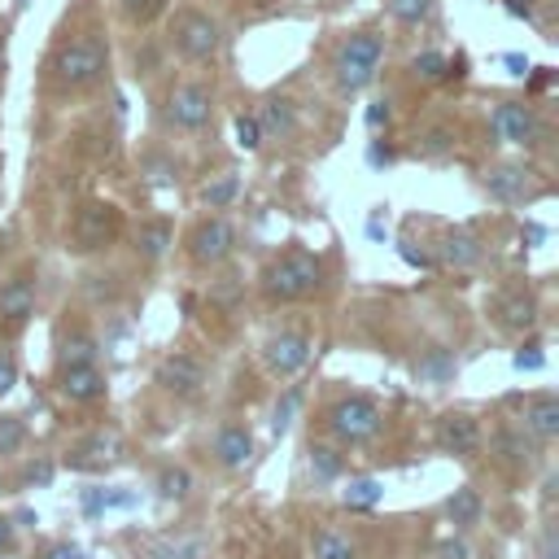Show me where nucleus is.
Masks as SVG:
<instances>
[{"label": "nucleus", "instance_id": "8fccbe9b", "mask_svg": "<svg viewBox=\"0 0 559 559\" xmlns=\"http://www.w3.org/2000/svg\"><path fill=\"white\" fill-rule=\"evenodd\" d=\"M367 236H371V240H384V210H371V218H367Z\"/></svg>", "mask_w": 559, "mask_h": 559}, {"label": "nucleus", "instance_id": "f704fd0d", "mask_svg": "<svg viewBox=\"0 0 559 559\" xmlns=\"http://www.w3.org/2000/svg\"><path fill=\"white\" fill-rule=\"evenodd\" d=\"M498 450H502L515 467H528V463H533V441H528L524 432H511V428L498 432Z\"/></svg>", "mask_w": 559, "mask_h": 559}, {"label": "nucleus", "instance_id": "603ef678", "mask_svg": "<svg viewBox=\"0 0 559 559\" xmlns=\"http://www.w3.org/2000/svg\"><path fill=\"white\" fill-rule=\"evenodd\" d=\"M542 559H555V533L546 528V537H542Z\"/></svg>", "mask_w": 559, "mask_h": 559}, {"label": "nucleus", "instance_id": "a211bd4d", "mask_svg": "<svg viewBox=\"0 0 559 559\" xmlns=\"http://www.w3.org/2000/svg\"><path fill=\"white\" fill-rule=\"evenodd\" d=\"M258 127H262V140H293L301 118H297V105L288 96H271L258 114Z\"/></svg>", "mask_w": 559, "mask_h": 559}, {"label": "nucleus", "instance_id": "79ce46f5", "mask_svg": "<svg viewBox=\"0 0 559 559\" xmlns=\"http://www.w3.org/2000/svg\"><path fill=\"white\" fill-rule=\"evenodd\" d=\"M437 559H472V546H467L463 537H445V542L437 546Z\"/></svg>", "mask_w": 559, "mask_h": 559}, {"label": "nucleus", "instance_id": "37998d69", "mask_svg": "<svg viewBox=\"0 0 559 559\" xmlns=\"http://www.w3.org/2000/svg\"><path fill=\"white\" fill-rule=\"evenodd\" d=\"M362 118H367V131H380V127H389V100H371Z\"/></svg>", "mask_w": 559, "mask_h": 559}, {"label": "nucleus", "instance_id": "c756f323", "mask_svg": "<svg viewBox=\"0 0 559 559\" xmlns=\"http://www.w3.org/2000/svg\"><path fill=\"white\" fill-rule=\"evenodd\" d=\"M415 153H419L424 162L450 157V153H454V131H450V127H428V131L415 140Z\"/></svg>", "mask_w": 559, "mask_h": 559}, {"label": "nucleus", "instance_id": "f3484780", "mask_svg": "<svg viewBox=\"0 0 559 559\" xmlns=\"http://www.w3.org/2000/svg\"><path fill=\"white\" fill-rule=\"evenodd\" d=\"M214 459H218V467H227V472L249 467V459H253V432H249L245 424H223V428L214 432Z\"/></svg>", "mask_w": 559, "mask_h": 559}, {"label": "nucleus", "instance_id": "a878e982", "mask_svg": "<svg viewBox=\"0 0 559 559\" xmlns=\"http://www.w3.org/2000/svg\"><path fill=\"white\" fill-rule=\"evenodd\" d=\"M96 354H100L96 336H92L87 328H70V332L61 336V349H57V367H83V362H96Z\"/></svg>", "mask_w": 559, "mask_h": 559}, {"label": "nucleus", "instance_id": "393cba45", "mask_svg": "<svg viewBox=\"0 0 559 559\" xmlns=\"http://www.w3.org/2000/svg\"><path fill=\"white\" fill-rule=\"evenodd\" d=\"M445 515H450L454 528H476V524L485 520V502H480V493H476L472 485H459V489L445 498Z\"/></svg>", "mask_w": 559, "mask_h": 559}, {"label": "nucleus", "instance_id": "f03ea898", "mask_svg": "<svg viewBox=\"0 0 559 559\" xmlns=\"http://www.w3.org/2000/svg\"><path fill=\"white\" fill-rule=\"evenodd\" d=\"M166 44L175 57H183L192 66H210L223 52V22L197 4L166 9Z\"/></svg>", "mask_w": 559, "mask_h": 559}, {"label": "nucleus", "instance_id": "2eb2a0df", "mask_svg": "<svg viewBox=\"0 0 559 559\" xmlns=\"http://www.w3.org/2000/svg\"><path fill=\"white\" fill-rule=\"evenodd\" d=\"M489 310H493L498 328H507V332H528V328L537 323V297L524 293V288H507V293H498Z\"/></svg>", "mask_w": 559, "mask_h": 559}, {"label": "nucleus", "instance_id": "6ab92c4d", "mask_svg": "<svg viewBox=\"0 0 559 559\" xmlns=\"http://www.w3.org/2000/svg\"><path fill=\"white\" fill-rule=\"evenodd\" d=\"M480 258H485V245H480V236H476L472 227H450V231H445V240H441V262H445V266L467 271V266H476Z\"/></svg>", "mask_w": 559, "mask_h": 559}, {"label": "nucleus", "instance_id": "7c9ffc66", "mask_svg": "<svg viewBox=\"0 0 559 559\" xmlns=\"http://www.w3.org/2000/svg\"><path fill=\"white\" fill-rule=\"evenodd\" d=\"M236 197H240V179H236L231 170L218 175V179H210V183L201 188V205H205V210H227Z\"/></svg>", "mask_w": 559, "mask_h": 559}, {"label": "nucleus", "instance_id": "c85d7f7f", "mask_svg": "<svg viewBox=\"0 0 559 559\" xmlns=\"http://www.w3.org/2000/svg\"><path fill=\"white\" fill-rule=\"evenodd\" d=\"M384 9H389V17H393L397 26L415 31V26H424V22L432 17L437 0H384Z\"/></svg>", "mask_w": 559, "mask_h": 559}, {"label": "nucleus", "instance_id": "39448f33", "mask_svg": "<svg viewBox=\"0 0 559 559\" xmlns=\"http://www.w3.org/2000/svg\"><path fill=\"white\" fill-rule=\"evenodd\" d=\"M214 118V87L205 79H175L162 96V122L170 131H205Z\"/></svg>", "mask_w": 559, "mask_h": 559}, {"label": "nucleus", "instance_id": "0eeeda50", "mask_svg": "<svg viewBox=\"0 0 559 559\" xmlns=\"http://www.w3.org/2000/svg\"><path fill=\"white\" fill-rule=\"evenodd\" d=\"M489 131L498 144L511 148H537L546 140V118L528 100H493L489 109Z\"/></svg>", "mask_w": 559, "mask_h": 559}, {"label": "nucleus", "instance_id": "58836bf2", "mask_svg": "<svg viewBox=\"0 0 559 559\" xmlns=\"http://www.w3.org/2000/svg\"><path fill=\"white\" fill-rule=\"evenodd\" d=\"M297 402H301V393L297 389H288L280 402H275V419H271V428L275 432H288V424H293V411H297Z\"/></svg>", "mask_w": 559, "mask_h": 559}, {"label": "nucleus", "instance_id": "c03bdc74", "mask_svg": "<svg viewBox=\"0 0 559 559\" xmlns=\"http://www.w3.org/2000/svg\"><path fill=\"white\" fill-rule=\"evenodd\" d=\"M13 384H17V362H13V354L0 349V397H4Z\"/></svg>", "mask_w": 559, "mask_h": 559}, {"label": "nucleus", "instance_id": "72a5a7b5", "mask_svg": "<svg viewBox=\"0 0 559 559\" xmlns=\"http://www.w3.org/2000/svg\"><path fill=\"white\" fill-rule=\"evenodd\" d=\"M157 493L162 498H175V502L188 498L192 493V472L188 467H162L157 472Z\"/></svg>", "mask_w": 559, "mask_h": 559}, {"label": "nucleus", "instance_id": "f8f14e48", "mask_svg": "<svg viewBox=\"0 0 559 559\" xmlns=\"http://www.w3.org/2000/svg\"><path fill=\"white\" fill-rule=\"evenodd\" d=\"M35 297H39V284L31 271H13L4 284H0V328L4 332H17L31 314H35Z\"/></svg>", "mask_w": 559, "mask_h": 559}, {"label": "nucleus", "instance_id": "2f4dec72", "mask_svg": "<svg viewBox=\"0 0 559 559\" xmlns=\"http://www.w3.org/2000/svg\"><path fill=\"white\" fill-rule=\"evenodd\" d=\"M341 467H345V459L332 445H310V476H314V485H332L341 476Z\"/></svg>", "mask_w": 559, "mask_h": 559}, {"label": "nucleus", "instance_id": "20e7f679", "mask_svg": "<svg viewBox=\"0 0 559 559\" xmlns=\"http://www.w3.org/2000/svg\"><path fill=\"white\" fill-rule=\"evenodd\" d=\"M323 288V262L319 253L301 249V245H288L280 258L266 262L262 271V297L266 301H301V297H314Z\"/></svg>", "mask_w": 559, "mask_h": 559}, {"label": "nucleus", "instance_id": "49530a36", "mask_svg": "<svg viewBox=\"0 0 559 559\" xmlns=\"http://www.w3.org/2000/svg\"><path fill=\"white\" fill-rule=\"evenodd\" d=\"M393 157H397V153H393L384 140H371V144H367V162H371V166H389Z\"/></svg>", "mask_w": 559, "mask_h": 559}, {"label": "nucleus", "instance_id": "4be33fe9", "mask_svg": "<svg viewBox=\"0 0 559 559\" xmlns=\"http://www.w3.org/2000/svg\"><path fill=\"white\" fill-rule=\"evenodd\" d=\"M454 371H459V358H454L450 345H428V349L415 358V376H419V384H450Z\"/></svg>", "mask_w": 559, "mask_h": 559}, {"label": "nucleus", "instance_id": "6e6552de", "mask_svg": "<svg viewBox=\"0 0 559 559\" xmlns=\"http://www.w3.org/2000/svg\"><path fill=\"white\" fill-rule=\"evenodd\" d=\"M380 424H384V415H380V406H376L367 393H349V397H336V402L328 406V428H332V437L345 441V445L371 441V437L380 432Z\"/></svg>", "mask_w": 559, "mask_h": 559}, {"label": "nucleus", "instance_id": "473e14b6", "mask_svg": "<svg viewBox=\"0 0 559 559\" xmlns=\"http://www.w3.org/2000/svg\"><path fill=\"white\" fill-rule=\"evenodd\" d=\"M170 0H118V13L131 22V26H153L157 17H166Z\"/></svg>", "mask_w": 559, "mask_h": 559}, {"label": "nucleus", "instance_id": "e433bc0d", "mask_svg": "<svg viewBox=\"0 0 559 559\" xmlns=\"http://www.w3.org/2000/svg\"><path fill=\"white\" fill-rule=\"evenodd\" d=\"M231 131H236V144H240L245 153H258V148H262V127H258V114H236Z\"/></svg>", "mask_w": 559, "mask_h": 559}, {"label": "nucleus", "instance_id": "1a4fd4ad", "mask_svg": "<svg viewBox=\"0 0 559 559\" xmlns=\"http://www.w3.org/2000/svg\"><path fill=\"white\" fill-rule=\"evenodd\" d=\"M236 227H231V218H223V214H205V218H197L192 227H188V236H183V249H188V258L197 262V266H223L231 253H236Z\"/></svg>", "mask_w": 559, "mask_h": 559}, {"label": "nucleus", "instance_id": "de8ad7c7", "mask_svg": "<svg viewBox=\"0 0 559 559\" xmlns=\"http://www.w3.org/2000/svg\"><path fill=\"white\" fill-rule=\"evenodd\" d=\"M17 550V524L0 515V555H13Z\"/></svg>", "mask_w": 559, "mask_h": 559}, {"label": "nucleus", "instance_id": "7ed1b4c3", "mask_svg": "<svg viewBox=\"0 0 559 559\" xmlns=\"http://www.w3.org/2000/svg\"><path fill=\"white\" fill-rule=\"evenodd\" d=\"M380 66H384V35H380L376 26L349 31V35L336 44V52H332V79H336V87H341L345 96L367 92V87L376 83Z\"/></svg>", "mask_w": 559, "mask_h": 559}, {"label": "nucleus", "instance_id": "b1692460", "mask_svg": "<svg viewBox=\"0 0 559 559\" xmlns=\"http://www.w3.org/2000/svg\"><path fill=\"white\" fill-rule=\"evenodd\" d=\"M411 74L419 79V83H441V79H450V74H463V57H445V52H437V48H424V52H415L411 57Z\"/></svg>", "mask_w": 559, "mask_h": 559}, {"label": "nucleus", "instance_id": "4c0bfd02", "mask_svg": "<svg viewBox=\"0 0 559 559\" xmlns=\"http://www.w3.org/2000/svg\"><path fill=\"white\" fill-rule=\"evenodd\" d=\"M26 441V419L22 415H0V454H17Z\"/></svg>", "mask_w": 559, "mask_h": 559}, {"label": "nucleus", "instance_id": "cd10ccee", "mask_svg": "<svg viewBox=\"0 0 559 559\" xmlns=\"http://www.w3.org/2000/svg\"><path fill=\"white\" fill-rule=\"evenodd\" d=\"M380 498H384V485H380L376 476H354V480L341 489V502H345L349 511H371Z\"/></svg>", "mask_w": 559, "mask_h": 559}, {"label": "nucleus", "instance_id": "3c124183", "mask_svg": "<svg viewBox=\"0 0 559 559\" xmlns=\"http://www.w3.org/2000/svg\"><path fill=\"white\" fill-rule=\"evenodd\" d=\"M502 66H511V74H528V57L520 52H502Z\"/></svg>", "mask_w": 559, "mask_h": 559}, {"label": "nucleus", "instance_id": "bb28decb", "mask_svg": "<svg viewBox=\"0 0 559 559\" xmlns=\"http://www.w3.org/2000/svg\"><path fill=\"white\" fill-rule=\"evenodd\" d=\"M310 559H358V546L336 528H319L310 537Z\"/></svg>", "mask_w": 559, "mask_h": 559}, {"label": "nucleus", "instance_id": "412c9836", "mask_svg": "<svg viewBox=\"0 0 559 559\" xmlns=\"http://www.w3.org/2000/svg\"><path fill=\"white\" fill-rule=\"evenodd\" d=\"M170 245H175V227L166 218H144L135 227V253H140V262H162L170 253Z\"/></svg>", "mask_w": 559, "mask_h": 559}, {"label": "nucleus", "instance_id": "ea45409f", "mask_svg": "<svg viewBox=\"0 0 559 559\" xmlns=\"http://www.w3.org/2000/svg\"><path fill=\"white\" fill-rule=\"evenodd\" d=\"M397 253H402V262H406V266H419V271H432V266H437V262H432V253L415 249L411 240H397Z\"/></svg>", "mask_w": 559, "mask_h": 559}, {"label": "nucleus", "instance_id": "ddd939ff", "mask_svg": "<svg viewBox=\"0 0 559 559\" xmlns=\"http://www.w3.org/2000/svg\"><path fill=\"white\" fill-rule=\"evenodd\" d=\"M157 384L166 393H175V397H197L201 384H205V362L197 354H188V349H175V354H166L157 362Z\"/></svg>", "mask_w": 559, "mask_h": 559}, {"label": "nucleus", "instance_id": "4468645a", "mask_svg": "<svg viewBox=\"0 0 559 559\" xmlns=\"http://www.w3.org/2000/svg\"><path fill=\"white\" fill-rule=\"evenodd\" d=\"M437 445L454 459H472L480 450V419L467 411H445L437 419Z\"/></svg>", "mask_w": 559, "mask_h": 559}, {"label": "nucleus", "instance_id": "9d476101", "mask_svg": "<svg viewBox=\"0 0 559 559\" xmlns=\"http://www.w3.org/2000/svg\"><path fill=\"white\" fill-rule=\"evenodd\" d=\"M480 183H485V192H489L493 201H502V205H524V201H537V197L546 192L542 175H537L533 166H524V162H498V166L485 170Z\"/></svg>", "mask_w": 559, "mask_h": 559}, {"label": "nucleus", "instance_id": "a19ab883", "mask_svg": "<svg viewBox=\"0 0 559 559\" xmlns=\"http://www.w3.org/2000/svg\"><path fill=\"white\" fill-rule=\"evenodd\" d=\"M515 371H542V362H546V354H542V345H524L515 358Z\"/></svg>", "mask_w": 559, "mask_h": 559}, {"label": "nucleus", "instance_id": "f257e3e1", "mask_svg": "<svg viewBox=\"0 0 559 559\" xmlns=\"http://www.w3.org/2000/svg\"><path fill=\"white\" fill-rule=\"evenodd\" d=\"M105 70H109V39L92 26L61 39L48 57V83L57 92H87L105 79Z\"/></svg>", "mask_w": 559, "mask_h": 559}, {"label": "nucleus", "instance_id": "09e8293b", "mask_svg": "<svg viewBox=\"0 0 559 559\" xmlns=\"http://www.w3.org/2000/svg\"><path fill=\"white\" fill-rule=\"evenodd\" d=\"M26 480H31V485H48V480H52V463H48V459L31 463V467H26Z\"/></svg>", "mask_w": 559, "mask_h": 559}, {"label": "nucleus", "instance_id": "423d86ee", "mask_svg": "<svg viewBox=\"0 0 559 559\" xmlns=\"http://www.w3.org/2000/svg\"><path fill=\"white\" fill-rule=\"evenodd\" d=\"M118 231H122V210L114 201H83L70 218V249L100 253L118 240Z\"/></svg>", "mask_w": 559, "mask_h": 559}, {"label": "nucleus", "instance_id": "5701e85b", "mask_svg": "<svg viewBox=\"0 0 559 559\" xmlns=\"http://www.w3.org/2000/svg\"><path fill=\"white\" fill-rule=\"evenodd\" d=\"M114 450H118V441H114V437H105V432H92L87 441H79V445L66 454V467H79V472L105 467V463L114 459Z\"/></svg>", "mask_w": 559, "mask_h": 559}, {"label": "nucleus", "instance_id": "aec40b11", "mask_svg": "<svg viewBox=\"0 0 559 559\" xmlns=\"http://www.w3.org/2000/svg\"><path fill=\"white\" fill-rule=\"evenodd\" d=\"M524 432L537 441H555L559 437V397L555 393H537L524 402Z\"/></svg>", "mask_w": 559, "mask_h": 559}, {"label": "nucleus", "instance_id": "a18cd8bd", "mask_svg": "<svg viewBox=\"0 0 559 559\" xmlns=\"http://www.w3.org/2000/svg\"><path fill=\"white\" fill-rule=\"evenodd\" d=\"M39 559H87V555H83V546H74V542H57V546H48Z\"/></svg>", "mask_w": 559, "mask_h": 559}, {"label": "nucleus", "instance_id": "c9c22d12", "mask_svg": "<svg viewBox=\"0 0 559 559\" xmlns=\"http://www.w3.org/2000/svg\"><path fill=\"white\" fill-rule=\"evenodd\" d=\"M201 555H205L201 537H179V542H157L153 546V559H201Z\"/></svg>", "mask_w": 559, "mask_h": 559}, {"label": "nucleus", "instance_id": "864d4df0", "mask_svg": "<svg viewBox=\"0 0 559 559\" xmlns=\"http://www.w3.org/2000/svg\"><path fill=\"white\" fill-rule=\"evenodd\" d=\"M0 74H4V44H0Z\"/></svg>", "mask_w": 559, "mask_h": 559}, {"label": "nucleus", "instance_id": "9b49d317", "mask_svg": "<svg viewBox=\"0 0 559 559\" xmlns=\"http://www.w3.org/2000/svg\"><path fill=\"white\" fill-rule=\"evenodd\" d=\"M310 349H314V341H310L306 332L284 328V332H271V336H266V345H262V362H266L271 376L293 380V376L310 362Z\"/></svg>", "mask_w": 559, "mask_h": 559}, {"label": "nucleus", "instance_id": "dca6fc26", "mask_svg": "<svg viewBox=\"0 0 559 559\" xmlns=\"http://www.w3.org/2000/svg\"><path fill=\"white\" fill-rule=\"evenodd\" d=\"M57 389L66 402H96L105 397V376L96 362H83V367H57Z\"/></svg>", "mask_w": 559, "mask_h": 559}]
</instances>
